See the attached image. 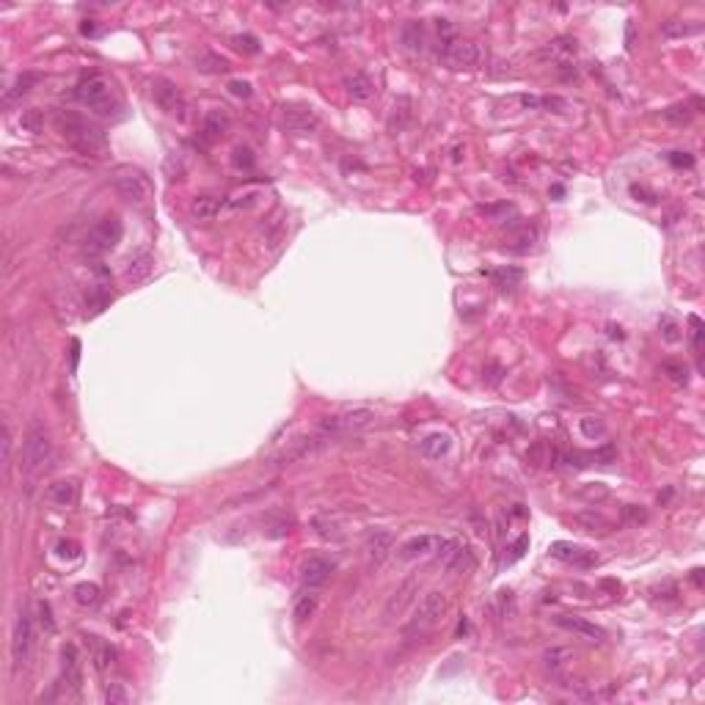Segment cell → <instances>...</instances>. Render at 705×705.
<instances>
[{"instance_id": "obj_1", "label": "cell", "mask_w": 705, "mask_h": 705, "mask_svg": "<svg viewBox=\"0 0 705 705\" xmlns=\"http://www.w3.org/2000/svg\"><path fill=\"white\" fill-rule=\"evenodd\" d=\"M53 121H55L58 133L64 136V141L72 149H77L80 155H86V158H105L108 155V138L86 116H80L77 111H55Z\"/></svg>"}, {"instance_id": "obj_6", "label": "cell", "mask_w": 705, "mask_h": 705, "mask_svg": "<svg viewBox=\"0 0 705 705\" xmlns=\"http://www.w3.org/2000/svg\"><path fill=\"white\" fill-rule=\"evenodd\" d=\"M375 422H378L375 410L350 408V410H341V413H334V416L319 419L317 432H322V435H331V438H334V435H350V432L369 430Z\"/></svg>"}, {"instance_id": "obj_26", "label": "cell", "mask_w": 705, "mask_h": 705, "mask_svg": "<svg viewBox=\"0 0 705 705\" xmlns=\"http://www.w3.org/2000/svg\"><path fill=\"white\" fill-rule=\"evenodd\" d=\"M229 130V116L221 111V108H212L209 114L204 116V124H202V133H204L207 141H215L221 138Z\"/></svg>"}, {"instance_id": "obj_51", "label": "cell", "mask_w": 705, "mask_h": 705, "mask_svg": "<svg viewBox=\"0 0 705 705\" xmlns=\"http://www.w3.org/2000/svg\"><path fill=\"white\" fill-rule=\"evenodd\" d=\"M229 92L234 94V97H251V83H246V80H231L229 83Z\"/></svg>"}, {"instance_id": "obj_25", "label": "cell", "mask_w": 705, "mask_h": 705, "mask_svg": "<svg viewBox=\"0 0 705 705\" xmlns=\"http://www.w3.org/2000/svg\"><path fill=\"white\" fill-rule=\"evenodd\" d=\"M537 229L535 226H523L521 231H515L513 237H510V243L504 246V248L510 251V253H529V251L537 246Z\"/></svg>"}, {"instance_id": "obj_53", "label": "cell", "mask_w": 705, "mask_h": 705, "mask_svg": "<svg viewBox=\"0 0 705 705\" xmlns=\"http://www.w3.org/2000/svg\"><path fill=\"white\" fill-rule=\"evenodd\" d=\"M675 331H678V328H675V322H670V319H664V339H667V341H678V339H681V337H678Z\"/></svg>"}, {"instance_id": "obj_30", "label": "cell", "mask_w": 705, "mask_h": 705, "mask_svg": "<svg viewBox=\"0 0 705 705\" xmlns=\"http://www.w3.org/2000/svg\"><path fill=\"white\" fill-rule=\"evenodd\" d=\"M400 36H403V45L413 50V53H422L425 50V28L422 23H405L403 25V31H400Z\"/></svg>"}, {"instance_id": "obj_39", "label": "cell", "mask_w": 705, "mask_h": 705, "mask_svg": "<svg viewBox=\"0 0 705 705\" xmlns=\"http://www.w3.org/2000/svg\"><path fill=\"white\" fill-rule=\"evenodd\" d=\"M579 427H581V432H584L587 438H592V441H595V438H603V435H606V425H603L601 419H595V416H584Z\"/></svg>"}, {"instance_id": "obj_7", "label": "cell", "mask_w": 705, "mask_h": 705, "mask_svg": "<svg viewBox=\"0 0 705 705\" xmlns=\"http://www.w3.org/2000/svg\"><path fill=\"white\" fill-rule=\"evenodd\" d=\"M121 221L116 218V215H105L102 221H97L92 226V231L86 234V243H83V253L86 256H92V259H99V256H105V253H111V251L121 243Z\"/></svg>"}, {"instance_id": "obj_5", "label": "cell", "mask_w": 705, "mask_h": 705, "mask_svg": "<svg viewBox=\"0 0 705 705\" xmlns=\"http://www.w3.org/2000/svg\"><path fill=\"white\" fill-rule=\"evenodd\" d=\"M33 647H36L33 612H31V606H23L14 617V625H11V661H14V670L28 667V661L33 656Z\"/></svg>"}, {"instance_id": "obj_41", "label": "cell", "mask_w": 705, "mask_h": 705, "mask_svg": "<svg viewBox=\"0 0 705 705\" xmlns=\"http://www.w3.org/2000/svg\"><path fill=\"white\" fill-rule=\"evenodd\" d=\"M231 160H234V165H237V168H246V171L253 168V155H251L248 146H237V149H234V158Z\"/></svg>"}, {"instance_id": "obj_3", "label": "cell", "mask_w": 705, "mask_h": 705, "mask_svg": "<svg viewBox=\"0 0 705 705\" xmlns=\"http://www.w3.org/2000/svg\"><path fill=\"white\" fill-rule=\"evenodd\" d=\"M75 97L80 105L92 108L99 116H116L121 111V99L116 97L114 83L105 75H86L77 86H75Z\"/></svg>"}, {"instance_id": "obj_20", "label": "cell", "mask_w": 705, "mask_h": 705, "mask_svg": "<svg viewBox=\"0 0 705 705\" xmlns=\"http://www.w3.org/2000/svg\"><path fill=\"white\" fill-rule=\"evenodd\" d=\"M47 499L53 501L55 507H72V504H77V499H80L77 479H58V482H53L47 488Z\"/></svg>"}, {"instance_id": "obj_10", "label": "cell", "mask_w": 705, "mask_h": 705, "mask_svg": "<svg viewBox=\"0 0 705 705\" xmlns=\"http://www.w3.org/2000/svg\"><path fill=\"white\" fill-rule=\"evenodd\" d=\"M447 609H449V598H447V592H441V590L427 592V595L419 601L416 612H413V628H419V631H430L432 625H438V623L447 617Z\"/></svg>"}, {"instance_id": "obj_16", "label": "cell", "mask_w": 705, "mask_h": 705, "mask_svg": "<svg viewBox=\"0 0 705 705\" xmlns=\"http://www.w3.org/2000/svg\"><path fill=\"white\" fill-rule=\"evenodd\" d=\"M554 623L559 628L570 631V634H579L581 639H590V642H603L606 639V631L601 625H595V623L584 620V617H576V614H559V617H554Z\"/></svg>"}, {"instance_id": "obj_35", "label": "cell", "mask_w": 705, "mask_h": 705, "mask_svg": "<svg viewBox=\"0 0 705 705\" xmlns=\"http://www.w3.org/2000/svg\"><path fill=\"white\" fill-rule=\"evenodd\" d=\"M196 67L202 69V72H226L229 69V61L224 55H215V53H199L196 55Z\"/></svg>"}, {"instance_id": "obj_37", "label": "cell", "mask_w": 705, "mask_h": 705, "mask_svg": "<svg viewBox=\"0 0 705 705\" xmlns=\"http://www.w3.org/2000/svg\"><path fill=\"white\" fill-rule=\"evenodd\" d=\"M647 521V510L645 507H637V504H625L620 510V523L623 526H639V523Z\"/></svg>"}, {"instance_id": "obj_15", "label": "cell", "mask_w": 705, "mask_h": 705, "mask_svg": "<svg viewBox=\"0 0 705 705\" xmlns=\"http://www.w3.org/2000/svg\"><path fill=\"white\" fill-rule=\"evenodd\" d=\"M551 557H557V559H562L568 565H576V568H595L598 565V557L592 551L576 546V543H565V540L551 546Z\"/></svg>"}, {"instance_id": "obj_54", "label": "cell", "mask_w": 705, "mask_h": 705, "mask_svg": "<svg viewBox=\"0 0 705 705\" xmlns=\"http://www.w3.org/2000/svg\"><path fill=\"white\" fill-rule=\"evenodd\" d=\"M499 378H501V366L496 364L488 366V383H499Z\"/></svg>"}, {"instance_id": "obj_52", "label": "cell", "mask_w": 705, "mask_h": 705, "mask_svg": "<svg viewBox=\"0 0 705 705\" xmlns=\"http://www.w3.org/2000/svg\"><path fill=\"white\" fill-rule=\"evenodd\" d=\"M39 617H42V625H45L47 631H53V628H55V623H53V617H50V606H47V603H39Z\"/></svg>"}, {"instance_id": "obj_31", "label": "cell", "mask_w": 705, "mask_h": 705, "mask_svg": "<svg viewBox=\"0 0 705 705\" xmlns=\"http://www.w3.org/2000/svg\"><path fill=\"white\" fill-rule=\"evenodd\" d=\"M573 521L579 523L584 532H606V529H609V521H606L601 513H595V510L576 513V515H573Z\"/></svg>"}, {"instance_id": "obj_43", "label": "cell", "mask_w": 705, "mask_h": 705, "mask_svg": "<svg viewBox=\"0 0 705 705\" xmlns=\"http://www.w3.org/2000/svg\"><path fill=\"white\" fill-rule=\"evenodd\" d=\"M689 325H692V341H694V350L700 353V350H703V319L697 317V315H692V317H689Z\"/></svg>"}, {"instance_id": "obj_38", "label": "cell", "mask_w": 705, "mask_h": 705, "mask_svg": "<svg viewBox=\"0 0 705 705\" xmlns=\"http://www.w3.org/2000/svg\"><path fill=\"white\" fill-rule=\"evenodd\" d=\"M315 609H317V601H315V595H303L300 601L295 603V612H293V617H295V623H306L312 614H315Z\"/></svg>"}, {"instance_id": "obj_17", "label": "cell", "mask_w": 705, "mask_h": 705, "mask_svg": "<svg viewBox=\"0 0 705 705\" xmlns=\"http://www.w3.org/2000/svg\"><path fill=\"white\" fill-rule=\"evenodd\" d=\"M419 592V581L416 579H408V581H403L397 590L391 592V598L386 601V609H383V617L386 620H394V617H400V614L408 609V603L413 601V595Z\"/></svg>"}, {"instance_id": "obj_28", "label": "cell", "mask_w": 705, "mask_h": 705, "mask_svg": "<svg viewBox=\"0 0 705 705\" xmlns=\"http://www.w3.org/2000/svg\"><path fill=\"white\" fill-rule=\"evenodd\" d=\"M347 94L356 99V102H366V99H372V94H375V86H372V80L366 77V75H353V77H347Z\"/></svg>"}, {"instance_id": "obj_27", "label": "cell", "mask_w": 705, "mask_h": 705, "mask_svg": "<svg viewBox=\"0 0 705 705\" xmlns=\"http://www.w3.org/2000/svg\"><path fill=\"white\" fill-rule=\"evenodd\" d=\"M224 207V199L218 196H196L193 204H190V215L199 218V221H207V218H215Z\"/></svg>"}, {"instance_id": "obj_9", "label": "cell", "mask_w": 705, "mask_h": 705, "mask_svg": "<svg viewBox=\"0 0 705 705\" xmlns=\"http://www.w3.org/2000/svg\"><path fill=\"white\" fill-rule=\"evenodd\" d=\"M441 61H444L449 69H471L482 61V50H479V45L477 42H471V39L452 36V39L444 42Z\"/></svg>"}, {"instance_id": "obj_23", "label": "cell", "mask_w": 705, "mask_h": 705, "mask_svg": "<svg viewBox=\"0 0 705 705\" xmlns=\"http://www.w3.org/2000/svg\"><path fill=\"white\" fill-rule=\"evenodd\" d=\"M573 656H576V653H573L570 647H548L546 653H543V667H546L554 678H559V675L570 667Z\"/></svg>"}, {"instance_id": "obj_50", "label": "cell", "mask_w": 705, "mask_h": 705, "mask_svg": "<svg viewBox=\"0 0 705 705\" xmlns=\"http://www.w3.org/2000/svg\"><path fill=\"white\" fill-rule=\"evenodd\" d=\"M55 551H58V557H69V559H75V557H77V543H72V540H61V543L55 546Z\"/></svg>"}, {"instance_id": "obj_49", "label": "cell", "mask_w": 705, "mask_h": 705, "mask_svg": "<svg viewBox=\"0 0 705 705\" xmlns=\"http://www.w3.org/2000/svg\"><path fill=\"white\" fill-rule=\"evenodd\" d=\"M3 463H11V427L3 425Z\"/></svg>"}, {"instance_id": "obj_42", "label": "cell", "mask_w": 705, "mask_h": 705, "mask_svg": "<svg viewBox=\"0 0 705 705\" xmlns=\"http://www.w3.org/2000/svg\"><path fill=\"white\" fill-rule=\"evenodd\" d=\"M661 369L670 375V381H675V383H686V366L683 364H678V361H664Z\"/></svg>"}, {"instance_id": "obj_14", "label": "cell", "mask_w": 705, "mask_h": 705, "mask_svg": "<svg viewBox=\"0 0 705 705\" xmlns=\"http://www.w3.org/2000/svg\"><path fill=\"white\" fill-rule=\"evenodd\" d=\"M331 573H334V565H331L325 557H309V559H303V565H300V584L309 587V590L322 587V584L331 579Z\"/></svg>"}, {"instance_id": "obj_18", "label": "cell", "mask_w": 705, "mask_h": 705, "mask_svg": "<svg viewBox=\"0 0 705 705\" xmlns=\"http://www.w3.org/2000/svg\"><path fill=\"white\" fill-rule=\"evenodd\" d=\"M438 540H441V537H435V535H413V537H408L403 546L397 548V557H400L403 562L419 559V557H427V554L435 551Z\"/></svg>"}, {"instance_id": "obj_19", "label": "cell", "mask_w": 705, "mask_h": 705, "mask_svg": "<svg viewBox=\"0 0 705 705\" xmlns=\"http://www.w3.org/2000/svg\"><path fill=\"white\" fill-rule=\"evenodd\" d=\"M366 559H369V565H383L386 562V557L394 551V537L388 535V532H372L369 537H366Z\"/></svg>"}, {"instance_id": "obj_44", "label": "cell", "mask_w": 705, "mask_h": 705, "mask_svg": "<svg viewBox=\"0 0 705 705\" xmlns=\"http://www.w3.org/2000/svg\"><path fill=\"white\" fill-rule=\"evenodd\" d=\"M526 548H529V537H526V535H521V537H518V540L513 543V548H510V557H507L504 562H507V565H513L515 559H521L523 554H526Z\"/></svg>"}, {"instance_id": "obj_36", "label": "cell", "mask_w": 705, "mask_h": 705, "mask_svg": "<svg viewBox=\"0 0 705 705\" xmlns=\"http://www.w3.org/2000/svg\"><path fill=\"white\" fill-rule=\"evenodd\" d=\"M20 127H23L25 133H31V136L42 133V127H45V114H42V111H36V108L23 111V116H20Z\"/></svg>"}, {"instance_id": "obj_8", "label": "cell", "mask_w": 705, "mask_h": 705, "mask_svg": "<svg viewBox=\"0 0 705 705\" xmlns=\"http://www.w3.org/2000/svg\"><path fill=\"white\" fill-rule=\"evenodd\" d=\"M435 565H441L449 573H469L474 568V554L463 540L447 537V540H438L435 546Z\"/></svg>"}, {"instance_id": "obj_46", "label": "cell", "mask_w": 705, "mask_h": 705, "mask_svg": "<svg viewBox=\"0 0 705 705\" xmlns=\"http://www.w3.org/2000/svg\"><path fill=\"white\" fill-rule=\"evenodd\" d=\"M111 303V293H105V290H97L94 293V297L89 300V309H92V315H97V312H102L105 306Z\"/></svg>"}, {"instance_id": "obj_40", "label": "cell", "mask_w": 705, "mask_h": 705, "mask_svg": "<svg viewBox=\"0 0 705 705\" xmlns=\"http://www.w3.org/2000/svg\"><path fill=\"white\" fill-rule=\"evenodd\" d=\"M692 114H694V111H692L689 105H672V108L664 111V119H667V121H675V124H686V121L692 119Z\"/></svg>"}, {"instance_id": "obj_29", "label": "cell", "mask_w": 705, "mask_h": 705, "mask_svg": "<svg viewBox=\"0 0 705 705\" xmlns=\"http://www.w3.org/2000/svg\"><path fill=\"white\" fill-rule=\"evenodd\" d=\"M410 99L408 97H400L397 99V105H394V114H391V119H388V130L397 136V133H403L405 130V124L410 121Z\"/></svg>"}, {"instance_id": "obj_11", "label": "cell", "mask_w": 705, "mask_h": 705, "mask_svg": "<svg viewBox=\"0 0 705 705\" xmlns=\"http://www.w3.org/2000/svg\"><path fill=\"white\" fill-rule=\"evenodd\" d=\"M152 97H155V102L160 105V111H165L168 116H185V99L180 89L171 83V80H165V77H160L152 83Z\"/></svg>"}, {"instance_id": "obj_2", "label": "cell", "mask_w": 705, "mask_h": 705, "mask_svg": "<svg viewBox=\"0 0 705 705\" xmlns=\"http://www.w3.org/2000/svg\"><path fill=\"white\" fill-rule=\"evenodd\" d=\"M53 466V441H50V430L42 422H33L23 441V455H20V471H23L25 482H36L45 477Z\"/></svg>"}, {"instance_id": "obj_22", "label": "cell", "mask_w": 705, "mask_h": 705, "mask_svg": "<svg viewBox=\"0 0 705 705\" xmlns=\"http://www.w3.org/2000/svg\"><path fill=\"white\" fill-rule=\"evenodd\" d=\"M419 449H422V455L427 457V460H441V457L452 449V435L441 430L430 432V435H425L419 441Z\"/></svg>"}, {"instance_id": "obj_48", "label": "cell", "mask_w": 705, "mask_h": 705, "mask_svg": "<svg viewBox=\"0 0 705 705\" xmlns=\"http://www.w3.org/2000/svg\"><path fill=\"white\" fill-rule=\"evenodd\" d=\"M234 45L240 47V50H246V53H256L259 50L256 36H234Z\"/></svg>"}, {"instance_id": "obj_4", "label": "cell", "mask_w": 705, "mask_h": 705, "mask_svg": "<svg viewBox=\"0 0 705 705\" xmlns=\"http://www.w3.org/2000/svg\"><path fill=\"white\" fill-rule=\"evenodd\" d=\"M111 182H114V190L124 199V202H130V204H149V199H152V193H155V187H152V180L146 177V171H141L138 165H116L114 168V177H111Z\"/></svg>"}, {"instance_id": "obj_45", "label": "cell", "mask_w": 705, "mask_h": 705, "mask_svg": "<svg viewBox=\"0 0 705 705\" xmlns=\"http://www.w3.org/2000/svg\"><path fill=\"white\" fill-rule=\"evenodd\" d=\"M105 700H108L111 705L127 703V692H124L119 683H111V686H108V692H105Z\"/></svg>"}, {"instance_id": "obj_24", "label": "cell", "mask_w": 705, "mask_h": 705, "mask_svg": "<svg viewBox=\"0 0 705 705\" xmlns=\"http://www.w3.org/2000/svg\"><path fill=\"white\" fill-rule=\"evenodd\" d=\"M152 268H155L152 253H138V256H133V259L127 262V268H124V278H127V281H133V284H138V281L149 278Z\"/></svg>"}, {"instance_id": "obj_32", "label": "cell", "mask_w": 705, "mask_h": 705, "mask_svg": "<svg viewBox=\"0 0 705 705\" xmlns=\"http://www.w3.org/2000/svg\"><path fill=\"white\" fill-rule=\"evenodd\" d=\"M703 25L697 23H681V20H670V23L661 25V33L667 39H683V36H692V33H700Z\"/></svg>"}, {"instance_id": "obj_47", "label": "cell", "mask_w": 705, "mask_h": 705, "mask_svg": "<svg viewBox=\"0 0 705 705\" xmlns=\"http://www.w3.org/2000/svg\"><path fill=\"white\" fill-rule=\"evenodd\" d=\"M315 526H317V532L325 537V540H339L341 537L339 532H337V526H334V523H328V521H322V518H317Z\"/></svg>"}, {"instance_id": "obj_34", "label": "cell", "mask_w": 705, "mask_h": 705, "mask_svg": "<svg viewBox=\"0 0 705 705\" xmlns=\"http://www.w3.org/2000/svg\"><path fill=\"white\" fill-rule=\"evenodd\" d=\"M99 598H102V592H99V587L92 584V581H83V584H77V587H75V601H77V606H83V609L97 606V603H99Z\"/></svg>"}, {"instance_id": "obj_12", "label": "cell", "mask_w": 705, "mask_h": 705, "mask_svg": "<svg viewBox=\"0 0 705 705\" xmlns=\"http://www.w3.org/2000/svg\"><path fill=\"white\" fill-rule=\"evenodd\" d=\"M281 121L293 133H309L319 124V116L312 105H284L281 108Z\"/></svg>"}, {"instance_id": "obj_33", "label": "cell", "mask_w": 705, "mask_h": 705, "mask_svg": "<svg viewBox=\"0 0 705 705\" xmlns=\"http://www.w3.org/2000/svg\"><path fill=\"white\" fill-rule=\"evenodd\" d=\"M92 659L97 670H108L116 659V650L111 645H105V642H99L97 637H92Z\"/></svg>"}, {"instance_id": "obj_13", "label": "cell", "mask_w": 705, "mask_h": 705, "mask_svg": "<svg viewBox=\"0 0 705 705\" xmlns=\"http://www.w3.org/2000/svg\"><path fill=\"white\" fill-rule=\"evenodd\" d=\"M80 659H77V647L69 642L64 645V650H61V681L58 686L64 689V694H72V692H77L80 689Z\"/></svg>"}, {"instance_id": "obj_21", "label": "cell", "mask_w": 705, "mask_h": 705, "mask_svg": "<svg viewBox=\"0 0 705 705\" xmlns=\"http://www.w3.org/2000/svg\"><path fill=\"white\" fill-rule=\"evenodd\" d=\"M39 80H42V75H39V72H23V75H17V77H14V83L3 92V105H6V108H11L14 102H20L25 94H31V89H33Z\"/></svg>"}]
</instances>
